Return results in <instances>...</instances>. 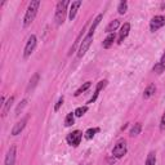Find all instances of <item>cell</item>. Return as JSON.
<instances>
[{"instance_id": "1", "label": "cell", "mask_w": 165, "mask_h": 165, "mask_svg": "<svg viewBox=\"0 0 165 165\" xmlns=\"http://www.w3.org/2000/svg\"><path fill=\"white\" fill-rule=\"evenodd\" d=\"M39 6H40L39 0L30 1L29 6H27V10H26V14H24V18H23V26L24 27L30 26V24L34 22L35 17H36V14H37V10H39Z\"/></svg>"}, {"instance_id": "2", "label": "cell", "mask_w": 165, "mask_h": 165, "mask_svg": "<svg viewBox=\"0 0 165 165\" xmlns=\"http://www.w3.org/2000/svg\"><path fill=\"white\" fill-rule=\"evenodd\" d=\"M68 5H70L68 0H63V1H59L57 4V8H55V16H54V21H55V24H57V26H61V24L65 22Z\"/></svg>"}, {"instance_id": "3", "label": "cell", "mask_w": 165, "mask_h": 165, "mask_svg": "<svg viewBox=\"0 0 165 165\" xmlns=\"http://www.w3.org/2000/svg\"><path fill=\"white\" fill-rule=\"evenodd\" d=\"M92 41H93V34H89V32H88L86 36L83 39L81 44H80V47H79V52H78V57H79V58H81L83 55L88 52V49H89L90 44H92Z\"/></svg>"}, {"instance_id": "4", "label": "cell", "mask_w": 165, "mask_h": 165, "mask_svg": "<svg viewBox=\"0 0 165 165\" xmlns=\"http://www.w3.org/2000/svg\"><path fill=\"white\" fill-rule=\"evenodd\" d=\"M81 138H83V133L80 130H73L72 133H70L67 135V143L70 146L72 147H78L80 145V142H81Z\"/></svg>"}, {"instance_id": "5", "label": "cell", "mask_w": 165, "mask_h": 165, "mask_svg": "<svg viewBox=\"0 0 165 165\" xmlns=\"http://www.w3.org/2000/svg\"><path fill=\"white\" fill-rule=\"evenodd\" d=\"M125 153H126V143H125V141L117 142L116 145H115L114 150H112V156H114L115 159H121Z\"/></svg>"}, {"instance_id": "6", "label": "cell", "mask_w": 165, "mask_h": 165, "mask_svg": "<svg viewBox=\"0 0 165 165\" xmlns=\"http://www.w3.org/2000/svg\"><path fill=\"white\" fill-rule=\"evenodd\" d=\"M35 47H36V36L35 35H31L29 37L26 43V47H24V50H23V57L24 58H29L31 53L35 50Z\"/></svg>"}, {"instance_id": "7", "label": "cell", "mask_w": 165, "mask_h": 165, "mask_svg": "<svg viewBox=\"0 0 165 165\" xmlns=\"http://www.w3.org/2000/svg\"><path fill=\"white\" fill-rule=\"evenodd\" d=\"M165 24V17L164 16H155L150 22V30L151 32H155L159 29H161Z\"/></svg>"}, {"instance_id": "8", "label": "cell", "mask_w": 165, "mask_h": 165, "mask_svg": "<svg viewBox=\"0 0 165 165\" xmlns=\"http://www.w3.org/2000/svg\"><path fill=\"white\" fill-rule=\"evenodd\" d=\"M14 164H16V146H12L5 155L4 165H14Z\"/></svg>"}, {"instance_id": "9", "label": "cell", "mask_w": 165, "mask_h": 165, "mask_svg": "<svg viewBox=\"0 0 165 165\" xmlns=\"http://www.w3.org/2000/svg\"><path fill=\"white\" fill-rule=\"evenodd\" d=\"M27 120H29V116L23 117L21 121H18L17 124H14V126H13V129H12V135H18V134H21V132H22L23 129H24V126H26Z\"/></svg>"}, {"instance_id": "10", "label": "cell", "mask_w": 165, "mask_h": 165, "mask_svg": "<svg viewBox=\"0 0 165 165\" xmlns=\"http://www.w3.org/2000/svg\"><path fill=\"white\" fill-rule=\"evenodd\" d=\"M129 31H130V23H124L120 29V32H119V39H117V44H121L122 41L125 40V37L129 35Z\"/></svg>"}, {"instance_id": "11", "label": "cell", "mask_w": 165, "mask_h": 165, "mask_svg": "<svg viewBox=\"0 0 165 165\" xmlns=\"http://www.w3.org/2000/svg\"><path fill=\"white\" fill-rule=\"evenodd\" d=\"M81 4L83 3L81 1H73L71 5H70V10H68V18L70 19H73L76 17V13H78V10H79V8L81 6Z\"/></svg>"}, {"instance_id": "12", "label": "cell", "mask_w": 165, "mask_h": 165, "mask_svg": "<svg viewBox=\"0 0 165 165\" xmlns=\"http://www.w3.org/2000/svg\"><path fill=\"white\" fill-rule=\"evenodd\" d=\"M106 85H107V80H101V81L97 84V88H96V92H94V96H93L92 98H90L89 102H88V103H93L94 101L97 99V97H98V94H99V92H101V90H102Z\"/></svg>"}, {"instance_id": "13", "label": "cell", "mask_w": 165, "mask_h": 165, "mask_svg": "<svg viewBox=\"0 0 165 165\" xmlns=\"http://www.w3.org/2000/svg\"><path fill=\"white\" fill-rule=\"evenodd\" d=\"M155 92H156V86L153 85V84H150V85L145 89V92H143V98L147 99V98L152 97L153 94H155Z\"/></svg>"}, {"instance_id": "14", "label": "cell", "mask_w": 165, "mask_h": 165, "mask_svg": "<svg viewBox=\"0 0 165 165\" xmlns=\"http://www.w3.org/2000/svg\"><path fill=\"white\" fill-rule=\"evenodd\" d=\"M119 24H120V22H119V19H114L112 22L108 23V26L106 27V30H104V32H107V34H112L114 31H116L117 30V27H119Z\"/></svg>"}, {"instance_id": "15", "label": "cell", "mask_w": 165, "mask_h": 165, "mask_svg": "<svg viewBox=\"0 0 165 165\" xmlns=\"http://www.w3.org/2000/svg\"><path fill=\"white\" fill-rule=\"evenodd\" d=\"M115 39H116V36H115V34H114V32H112V34H108V35H107V37L103 40V48H104V49H108L112 44H114Z\"/></svg>"}, {"instance_id": "16", "label": "cell", "mask_w": 165, "mask_h": 165, "mask_svg": "<svg viewBox=\"0 0 165 165\" xmlns=\"http://www.w3.org/2000/svg\"><path fill=\"white\" fill-rule=\"evenodd\" d=\"M39 79H40V76H39V73H35V75L31 78V80H30V84H29V86H27V93L30 92V90H32L35 86L37 85V83H39Z\"/></svg>"}, {"instance_id": "17", "label": "cell", "mask_w": 165, "mask_h": 165, "mask_svg": "<svg viewBox=\"0 0 165 165\" xmlns=\"http://www.w3.org/2000/svg\"><path fill=\"white\" fill-rule=\"evenodd\" d=\"M13 101H14V97H10L8 101L4 103V106H3V111H1V116L4 117L6 114H8V111L10 110V106H12V103H13Z\"/></svg>"}, {"instance_id": "18", "label": "cell", "mask_w": 165, "mask_h": 165, "mask_svg": "<svg viewBox=\"0 0 165 165\" xmlns=\"http://www.w3.org/2000/svg\"><path fill=\"white\" fill-rule=\"evenodd\" d=\"M102 18H103V14H98L97 17H96V19H94V22H93V24L90 26V29H89V34H94V30H96V27L99 24V22L102 21Z\"/></svg>"}, {"instance_id": "19", "label": "cell", "mask_w": 165, "mask_h": 165, "mask_svg": "<svg viewBox=\"0 0 165 165\" xmlns=\"http://www.w3.org/2000/svg\"><path fill=\"white\" fill-rule=\"evenodd\" d=\"M90 85H92V83H90V81H86V83H84V85H81V86H80L79 89L75 92V94H73V96H75V97H79V96H80V94H81L83 92H85L86 89H89V88H90Z\"/></svg>"}, {"instance_id": "20", "label": "cell", "mask_w": 165, "mask_h": 165, "mask_svg": "<svg viewBox=\"0 0 165 165\" xmlns=\"http://www.w3.org/2000/svg\"><path fill=\"white\" fill-rule=\"evenodd\" d=\"M142 130V125L139 124V122H137V124H134V126L130 129V135L132 137H135V135H138L139 133H141Z\"/></svg>"}, {"instance_id": "21", "label": "cell", "mask_w": 165, "mask_h": 165, "mask_svg": "<svg viewBox=\"0 0 165 165\" xmlns=\"http://www.w3.org/2000/svg\"><path fill=\"white\" fill-rule=\"evenodd\" d=\"M73 121H75V114L70 112V114H67V116H66V119H65V125L66 126H71L73 124Z\"/></svg>"}, {"instance_id": "22", "label": "cell", "mask_w": 165, "mask_h": 165, "mask_svg": "<svg viewBox=\"0 0 165 165\" xmlns=\"http://www.w3.org/2000/svg\"><path fill=\"white\" fill-rule=\"evenodd\" d=\"M156 164V155L155 152H150L146 160V165H155Z\"/></svg>"}, {"instance_id": "23", "label": "cell", "mask_w": 165, "mask_h": 165, "mask_svg": "<svg viewBox=\"0 0 165 165\" xmlns=\"http://www.w3.org/2000/svg\"><path fill=\"white\" fill-rule=\"evenodd\" d=\"M97 132H99V129H98V128H94V129L90 128V129H88V130L85 132V138L86 139H92Z\"/></svg>"}, {"instance_id": "24", "label": "cell", "mask_w": 165, "mask_h": 165, "mask_svg": "<svg viewBox=\"0 0 165 165\" xmlns=\"http://www.w3.org/2000/svg\"><path fill=\"white\" fill-rule=\"evenodd\" d=\"M126 9H128V3L125 1H120V4H119L117 6V10H119V14H124V13L126 12Z\"/></svg>"}, {"instance_id": "25", "label": "cell", "mask_w": 165, "mask_h": 165, "mask_svg": "<svg viewBox=\"0 0 165 165\" xmlns=\"http://www.w3.org/2000/svg\"><path fill=\"white\" fill-rule=\"evenodd\" d=\"M88 111V107L86 106H83V107H78L75 110V112H73V114H75V116H78V117H81L84 114H85V112Z\"/></svg>"}, {"instance_id": "26", "label": "cell", "mask_w": 165, "mask_h": 165, "mask_svg": "<svg viewBox=\"0 0 165 165\" xmlns=\"http://www.w3.org/2000/svg\"><path fill=\"white\" fill-rule=\"evenodd\" d=\"M164 70H165V66H163L161 63H157V65L153 66V71H155L157 75H160V73H163L164 72Z\"/></svg>"}, {"instance_id": "27", "label": "cell", "mask_w": 165, "mask_h": 165, "mask_svg": "<svg viewBox=\"0 0 165 165\" xmlns=\"http://www.w3.org/2000/svg\"><path fill=\"white\" fill-rule=\"evenodd\" d=\"M26 103H27V101H26V99H23V101H21V103L18 104V106H17V108H16V115H17V116H18V115H19V112L24 108V106H26Z\"/></svg>"}, {"instance_id": "28", "label": "cell", "mask_w": 165, "mask_h": 165, "mask_svg": "<svg viewBox=\"0 0 165 165\" xmlns=\"http://www.w3.org/2000/svg\"><path fill=\"white\" fill-rule=\"evenodd\" d=\"M63 101H65V99H63V97L59 98V99H58V102L55 103V106H54V111H58V110H59V107H61L62 104H63Z\"/></svg>"}, {"instance_id": "29", "label": "cell", "mask_w": 165, "mask_h": 165, "mask_svg": "<svg viewBox=\"0 0 165 165\" xmlns=\"http://www.w3.org/2000/svg\"><path fill=\"white\" fill-rule=\"evenodd\" d=\"M165 129V111L161 116V121H160V130H164Z\"/></svg>"}, {"instance_id": "30", "label": "cell", "mask_w": 165, "mask_h": 165, "mask_svg": "<svg viewBox=\"0 0 165 165\" xmlns=\"http://www.w3.org/2000/svg\"><path fill=\"white\" fill-rule=\"evenodd\" d=\"M159 63H161L163 66H165V52H164V54L161 55V59H160V62Z\"/></svg>"}]
</instances>
